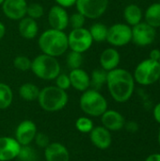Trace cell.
<instances>
[{
  "label": "cell",
  "mask_w": 160,
  "mask_h": 161,
  "mask_svg": "<svg viewBox=\"0 0 160 161\" xmlns=\"http://www.w3.org/2000/svg\"><path fill=\"white\" fill-rule=\"evenodd\" d=\"M107 87L111 98L120 104L131 99L135 92V79L133 75L123 68H116L108 72Z\"/></svg>",
  "instance_id": "obj_1"
},
{
  "label": "cell",
  "mask_w": 160,
  "mask_h": 161,
  "mask_svg": "<svg viewBox=\"0 0 160 161\" xmlns=\"http://www.w3.org/2000/svg\"><path fill=\"white\" fill-rule=\"evenodd\" d=\"M91 143L99 150H107L112 144V135L103 125L94 126L89 133Z\"/></svg>",
  "instance_id": "obj_16"
},
{
  "label": "cell",
  "mask_w": 160,
  "mask_h": 161,
  "mask_svg": "<svg viewBox=\"0 0 160 161\" xmlns=\"http://www.w3.org/2000/svg\"><path fill=\"white\" fill-rule=\"evenodd\" d=\"M83 61H84L83 54L72 50L67 51L65 62H66V66L68 67V69H70V71L81 68Z\"/></svg>",
  "instance_id": "obj_27"
},
{
  "label": "cell",
  "mask_w": 160,
  "mask_h": 161,
  "mask_svg": "<svg viewBox=\"0 0 160 161\" xmlns=\"http://www.w3.org/2000/svg\"><path fill=\"white\" fill-rule=\"evenodd\" d=\"M157 38V29L145 22L132 26V42L140 47L152 44Z\"/></svg>",
  "instance_id": "obj_10"
},
{
  "label": "cell",
  "mask_w": 160,
  "mask_h": 161,
  "mask_svg": "<svg viewBox=\"0 0 160 161\" xmlns=\"http://www.w3.org/2000/svg\"><path fill=\"white\" fill-rule=\"evenodd\" d=\"M158 83H159V85H160V76H159V79H158Z\"/></svg>",
  "instance_id": "obj_43"
},
{
  "label": "cell",
  "mask_w": 160,
  "mask_h": 161,
  "mask_svg": "<svg viewBox=\"0 0 160 161\" xmlns=\"http://www.w3.org/2000/svg\"><path fill=\"white\" fill-rule=\"evenodd\" d=\"M4 1H5V0H0V6L3 4V2H4Z\"/></svg>",
  "instance_id": "obj_42"
},
{
  "label": "cell",
  "mask_w": 160,
  "mask_h": 161,
  "mask_svg": "<svg viewBox=\"0 0 160 161\" xmlns=\"http://www.w3.org/2000/svg\"><path fill=\"white\" fill-rule=\"evenodd\" d=\"M158 2H159V3H160V0H158Z\"/></svg>",
  "instance_id": "obj_45"
},
{
  "label": "cell",
  "mask_w": 160,
  "mask_h": 161,
  "mask_svg": "<svg viewBox=\"0 0 160 161\" xmlns=\"http://www.w3.org/2000/svg\"><path fill=\"white\" fill-rule=\"evenodd\" d=\"M67 36L69 50L75 51L81 54L90 50L94 42L89 29L86 27L72 29L69 34H67Z\"/></svg>",
  "instance_id": "obj_9"
},
{
  "label": "cell",
  "mask_w": 160,
  "mask_h": 161,
  "mask_svg": "<svg viewBox=\"0 0 160 161\" xmlns=\"http://www.w3.org/2000/svg\"><path fill=\"white\" fill-rule=\"evenodd\" d=\"M86 20L87 19L80 12L75 11L69 16V26H71L72 29L85 27L84 25H85Z\"/></svg>",
  "instance_id": "obj_32"
},
{
  "label": "cell",
  "mask_w": 160,
  "mask_h": 161,
  "mask_svg": "<svg viewBox=\"0 0 160 161\" xmlns=\"http://www.w3.org/2000/svg\"><path fill=\"white\" fill-rule=\"evenodd\" d=\"M145 23L155 27L156 29L160 27V3L151 4L143 14Z\"/></svg>",
  "instance_id": "obj_22"
},
{
  "label": "cell",
  "mask_w": 160,
  "mask_h": 161,
  "mask_svg": "<svg viewBox=\"0 0 160 161\" xmlns=\"http://www.w3.org/2000/svg\"><path fill=\"white\" fill-rule=\"evenodd\" d=\"M18 31L25 40H33L39 35V25L37 20L30 17H24L18 23Z\"/></svg>",
  "instance_id": "obj_20"
},
{
  "label": "cell",
  "mask_w": 160,
  "mask_h": 161,
  "mask_svg": "<svg viewBox=\"0 0 160 161\" xmlns=\"http://www.w3.org/2000/svg\"><path fill=\"white\" fill-rule=\"evenodd\" d=\"M37 101L44 111L58 112L67 106L69 95L66 91L57 86H46L40 91Z\"/></svg>",
  "instance_id": "obj_3"
},
{
  "label": "cell",
  "mask_w": 160,
  "mask_h": 161,
  "mask_svg": "<svg viewBox=\"0 0 160 161\" xmlns=\"http://www.w3.org/2000/svg\"><path fill=\"white\" fill-rule=\"evenodd\" d=\"M112 47H124L132 42V27L125 23H116L108 27L107 41Z\"/></svg>",
  "instance_id": "obj_8"
},
{
  "label": "cell",
  "mask_w": 160,
  "mask_h": 161,
  "mask_svg": "<svg viewBox=\"0 0 160 161\" xmlns=\"http://www.w3.org/2000/svg\"><path fill=\"white\" fill-rule=\"evenodd\" d=\"M40 91L41 89H39V87L36 84L26 82L20 86L18 92H19V96L23 100L27 102H33L38 99Z\"/></svg>",
  "instance_id": "obj_23"
},
{
  "label": "cell",
  "mask_w": 160,
  "mask_h": 161,
  "mask_svg": "<svg viewBox=\"0 0 160 161\" xmlns=\"http://www.w3.org/2000/svg\"><path fill=\"white\" fill-rule=\"evenodd\" d=\"M90 77H91V88L99 91L107 84L108 72H106L102 68H97L91 72Z\"/></svg>",
  "instance_id": "obj_24"
},
{
  "label": "cell",
  "mask_w": 160,
  "mask_h": 161,
  "mask_svg": "<svg viewBox=\"0 0 160 161\" xmlns=\"http://www.w3.org/2000/svg\"><path fill=\"white\" fill-rule=\"evenodd\" d=\"M6 34V25L0 21V41L4 38Z\"/></svg>",
  "instance_id": "obj_40"
},
{
  "label": "cell",
  "mask_w": 160,
  "mask_h": 161,
  "mask_svg": "<svg viewBox=\"0 0 160 161\" xmlns=\"http://www.w3.org/2000/svg\"><path fill=\"white\" fill-rule=\"evenodd\" d=\"M75 127L81 133L89 134L94 127L93 121L90 117H87V116L79 117L75 121Z\"/></svg>",
  "instance_id": "obj_29"
},
{
  "label": "cell",
  "mask_w": 160,
  "mask_h": 161,
  "mask_svg": "<svg viewBox=\"0 0 160 161\" xmlns=\"http://www.w3.org/2000/svg\"><path fill=\"white\" fill-rule=\"evenodd\" d=\"M157 142H158V144H159L160 146V128L159 131H158V135H157Z\"/></svg>",
  "instance_id": "obj_41"
},
{
  "label": "cell",
  "mask_w": 160,
  "mask_h": 161,
  "mask_svg": "<svg viewBox=\"0 0 160 161\" xmlns=\"http://www.w3.org/2000/svg\"><path fill=\"white\" fill-rule=\"evenodd\" d=\"M79 107L89 117H101L108 108V103L99 91L90 88L82 92L79 98Z\"/></svg>",
  "instance_id": "obj_5"
},
{
  "label": "cell",
  "mask_w": 160,
  "mask_h": 161,
  "mask_svg": "<svg viewBox=\"0 0 160 161\" xmlns=\"http://www.w3.org/2000/svg\"><path fill=\"white\" fill-rule=\"evenodd\" d=\"M158 62H159V64H160V59H159V60H158Z\"/></svg>",
  "instance_id": "obj_44"
},
{
  "label": "cell",
  "mask_w": 160,
  "mask_h": 161,
  "mask_svg": "<svg viewBox=\"0 0 160 161\" xmlns=\"http://www.w3.org/2000/svg\"><path fill=\"white\" fill-rule=\"evenodd\" d=\"M34 142L38 147L44 149L50 143V141H49V137L46 134H44L42 132H38L35 136Z\"/></svg>",
  "instance_id": "obj_34"
},
{
  "label": "cell",
  "mask_w": 160,
  "mask_h": 161,
  "mask_svg": "<svg viewBox=\"0 0 160 161\" xmlns=\"http://www.w3.org/2000/svg\"><path fill=\"white\" fill-rule=\"evenodd\" d=\"M135 82L141 86H151L158 82L160 76V64L158 61L149 58L141 61L132 74Z\"/></svg>",
  "instance_id": "obj_6"
},
{
  "label": "cell",
  "mask_w": 160,
  "mask_h": 161,
  "mask_svg": "<svg viewBox=\"0 0 160 161\" xmlns=\"http://www.w3.org/2000/svg\"><path fill=\"white\" fill-rule=\"evenodd\" d=\"M55 2H56V5H58L65 8H69L75 5L76 0H55Z\"/></svg>",
  "instance_id": "obj_36"
},
{
  "label": "cell",
  "mask_w": 160,
  "mask_h": 161,
  "mask_svg": "<svg viewBox=\"0 0 160 161\" xmlns=\"http://www.w3.org/2000/svg\"><path fill=\"white\" fill-rule=\"evenodd\" d=\"M121 62V55L115 47H108L104 49L99 56L100 67L106 72H110L119 67Z\"/></svg>",
  "instance_id": "obj_17"
},
{
  "label": "cell",
  "mask_w": 160,
  "mask_h": 161,
  "mask_svg": "<svg viewBox=\"0 0 160 161\" xmlns=\"http://www.w3.org/2000/svg\"><path fill=\"white\" fill-rule=\"evenodd\" d=\"M38 45L42 54L58 58L69 50L68 36L65 31L48 28L40 34Z\"/></svg>",
  "instance_id": "obj_2"
},
{
  "label": "cell",
  "mask_w": 160,
  "mask_h": 161,
  "mask_svg": "<svg viewBox=\"0 0 160 161\" xmlns=\"http://www.w3.org/2000/svg\"><path fill=\"white\" fill-rule=\"evenodd\" d=\"M26 0H5L1 5L4 15L11 21H20L26 16Z\"/></svg>",
  "instance_id": "obj_13"
},
{
  "label": "cell",
  "mask_w": 160,
  "mask_h": 161,
  "mask_svg": "<svg viewBox=\"0 0 160 161\" xmlns=\"http://www.w3.org/2000/svg\"><path fill=\"white\" fill-rule=\"evenodd\" d=\"M109 0H76V11L86 19L96 20L101 18L108 8Z\"/></svg>",
  "instance_id": "obj_7"
},
{
  "label": "cell",
  "mask_w": 160,
  "mask_h": 161,
  "mask_svg": "<svg viewBox=\"0 0 160 161\" xmlns=\"http://www.w3.org/2000/svg\"><path fill=\"white\" fill-rule=\"evenodd\" d=\"M46 161H70V152L60 142H50L44 148Z\"/></svg>",
  "instance_id": "obj_19"
},
{
  "label": "cell",
  "mask_w": 160,
  "mask_h": 161,
  "mask_svg": "<svg viewBox=\"0 0 160 161\" xmlns=\"http://www.w3.org/2000/svg\"><path fill=\"white\" fill-rule=\"evenodd\" d=\"M69 16L67 8L58 5H53L47 13V21L50 28L64 31L69 26Z\"/></svg>",
  "instance_id": "obj_11"
},
{
  "label": "cell",
  "mask_w": 160,
  "mask_h": 161,
  "mask_svg": "<svg viewBox=\"0 0 160 161\" xmlns=\"http://www.w3.org/2000/svg\"><path fill=\"white\" fill-rule=\"evenodd\" d=\"M55 83H56L55 86H57L58 88H59L63 91H66V92L71 88V82H70L69 75L64 73H60L55 78Z\"/></svg>",
  "instance_id": "obj_33"
},
{
  "label": "cell",
  "mask_w": 160,
  "mask_h": 161,
  "mask_svg": "<svg viewBox=\"0 0 160 161\" xmlns=\"http://www.w3.org/2000/svg\"><path fill=\"white\" fill-rule=\"evenodd\" d=\"M153 117H154V120L158 125H160V102L157 103L153 108Z\"/></svg>",
  "instance_id": "obj_37"
},
{
  "label": "cell",
  "mask_w": 160,
  "mask_h": 161,
  "mask_svg": "<svg viewBox=\"0 0 160 161\" xmlns=\"http://www.w3.org/2000/svg\"><path fill=\"white\" fill-rule=\"evenodd\" d=\"M144 161H160V153H154L149 155Z\"/></svg>",
  "instance_id": "obj_39"
},
{
  "label": "cell",
  "mask_w": 160,
  "mask_h": 161,
  "mask_svg": "<svg viewBox=\"0 0 160 161\" xmlns=\"http://www.w3.org/2000/svg\"><path fill=\"white\" fill-rule=\"evenodd\" d=\"M21 145L14 137H0V161H11L17 158Z\"/></svg>",
  "instance_id": "obj_14"
},
{
  "label": "cell",
  "mask_w": 160,
  "mask_h": 161,
  "mask_svg": "<svg viewBox=\"0 0 160 161\" xmlns=\"http://www.w3.org/2000/svg\"><path fill=\"white\" fill-rule=\"evenodd\" d=\"M88 29L93 42H103L107 41L108 27L103 23H93Z\"/></svg>",
  "instance_id": "obj_25"
},
{
  "label": "cell",
  "mask_w": 160,
  "mask_h": 161,
  "mask_svg": "<svg viewBox=\"0 0 160 161\" xmlns=\"http://www.w3.org/2000/svg\"><path fill=\"white\" fill-rule=\"evenodd\" d=\"M68 75L71 82V88H74L80 92H83L91 88L90 74H88V72H86L84 69L78 68L71 70Z\"/></svg>",
  "instance_id": "obj_18"
},
{
  "label": "cell",
  "mask_w": 160,
  "mask_h": 161,
  "mask_svg": "<svg viewBox=\"0 0 160 161\" xmlns=\"http://www.w3.org/2000/svg\"><path fill=\"white\" fill-rule=\"evenodd\" d=\"M142 18H143V12L139 5L132 3L124 8V19L125 21V24H127L131 27L142 22Z\"/></svg>",
  "instance_id": "obj_21"
},
{
  "label": "cell",
  "mask_w": 160,
  "mask_h": 161,
  "mask_svg": "<svg viewBox=\"0 0 160 161\" xmlns=\"http://www.w3.org/2000/svg\"><path fill=\"white\" fill-rule=\"evenodd\" d=\"M31 61L32 59H30L28 57L20 55L14 58L12 64L16 70L21 71V72H26V71H29L31 68Z\"/></svg>",
  "instance_id": "obj_31"
},
{
  "label": "cell",
  "mask_w": 160,
  "mask_h": 161,
  "mask_svg": "<svg viewBox=\"0 0 160 161\" xmlns=\"http://www.w3.org/2000/svg\"><path fill=\"white\" fill-rule=\"evenodd\" d=\"M13 101V92L11 88L3 82H0V109L8 108Z\"/></svg>",
  "instance_id": "obj_26"
},
{
  "label": "cell",
  "mask_w": 160,
  "mask_h": 161,
  "mask_svg": "<svg viewBox=\"0 0 160 161\" xmlns=\"http://www.w3.org/2000/svg\"><path fill=\"white\" fill-rule=\"evenodd\" d=\"M101 123L110 132H117L124 127L125 119L119 111L108 108L101 116Z\"/></svg>",
  "instance_id": "obj_15"
},
{
  "label": "cell",
  "mask_w": 160,
  "mask_h": 161,
  "mask_svg": "<svg viewBox=\"0 0 160 161\" xmlns=\"http://www.w3.org/2000/svg\"><path fill=\"white\" fill-rule=\"evenodd\" d=\"M30 70L36 77L45 81H52L61 73V66L58 58L41 53L32 59Z\"/></svg>",
  "instance_id": "obj_4"
},
{
  "label": "cell",
  "mask_w": 160,
  "mask_h": 161,
  "mask_svg": "<svg viewBox=\"0 0 160 161\" xmlns=\"http://www.w3.org/2000/svg\"><path fill=\"white\" fill-rule=\"evenodd\" d=\"M17 158L20 161H37L38 155L36 150L30 145H23L20 148Z\"/></svg>",
  "instance_id": "obj_28"
},
{
  "label": "cell",
  "mask_w": 160,
  "mask_h": 161,
  "mask_svg": "<svg viewBox=\"0 0 160 161\" xmlns=\"http://www.w3.org/2000/svg\"><path fill=\"white\" fill-rule=\"evenodd\" d=\"M129 133H137L140 129L139 124L135 121H129V122H125L124 127Z\"/></svg>",
  "instance_id": "obj_35"
},
{
  "label": "cell",
  "mask_w": 160,
  "mask_h": 161,
  "mask_svg": "<svg viewBox=\"0 0 160 161\" xmlns=\"http://www.w3.org/2000/svg\"><path fill=\"white\" fill-rule=\"evenodd\" d=\"M149 58L158 61L160 59V50L159 49H153L150 51V55H149Z\"/></svg>",
  "instance_id": "obj_38"
},
{
  "label": "cell",
  "mask_w": 160,
  "mask_h": 161,
  "mask_svg": "<svg viewBox=\"0 0 160 161\" xmlns=\"http://www.w3.org/2000/svg\"><path fill=\"white\" fill-rule=\"evenodd\" d=\"M44 8L42 5L39 3H31L27 5L26 8V16L30 17L34 20L41 19L44 15Z\"/></svg>",
  "instance_id": "obj_30"
},
{
  "label": "cell",
  "mask_w": 160,
  "mask_h": 161,
  "mask_svg": "<svg viewBox=\"0 0 160 161\" xmlns=\"http://www.w3.org/2000/svg\"><path fill=\"white\" fill-rule=\"evenodd\" d=\"M37 133L38 129L36 124L31 120H24L17 125L15 129L14 138L20 143L21 146L30 145L34 142Z\"/></svg>",
  "instance_id": "obj_12"
}]
</instances>
